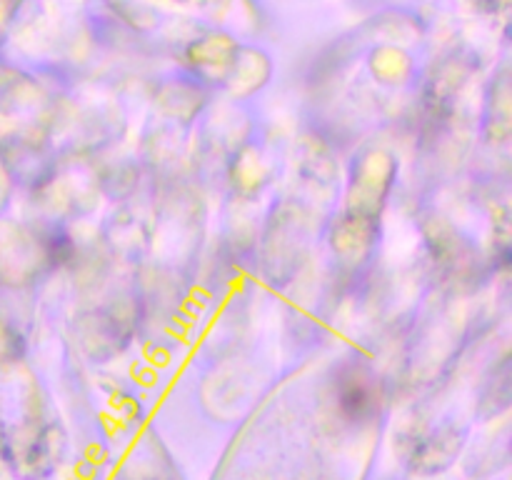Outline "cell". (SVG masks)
<instances>
[{"label":"cell","instance_id":"6da1fadb","mask_svg":"<svg viewBox=\"0 0 512 480\" xmlns=\"http://www.w3.org/2000/svg\"><path fill=\"white\" fill-rule=\"evenodd\" d=\"M368 378L370 375L363 378V370L360 368H350V373L343 378V385H340V403H343V408L350 415H360L373 408L375 393L370 388V383H365Z\"/></svg>","mask_w":512,"mask_h":480}]
</instances>
